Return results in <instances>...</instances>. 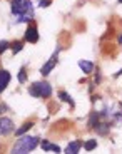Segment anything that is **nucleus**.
<instances>
[{
	"label": "nucleus",
	"instance_id": "1",
	"mask_svg": "<svg viewBox=\"0 0 122 154\" xmlns=\"http://www.w3.org/2000/svg\"><path fill=\"white\" fill-rule=\"evenodd\" d=\"M38 144V137H32V136H23V137H20L19 141L15 143V146H14V149H12V152L15 154H23V152H29V151L35 149Z\"/></svg>",
	"mask_w": 122,
	"mask_h": 154
},
{
	"label": "nucleus",
	"instance_id": "2",
	"mask_svg": "<svg viewBox=\"0 0 122 154\" xmlns=\"http://www.w3.org/2000/svg\"><path fill=\"white\" fill-rule=\"evenodd\" d=\"M29 94L34 97H50L52 96V87L49 82H35L29 87Z\"/></svg>",
	"mask_w": 122,
	"mask_h": 154
},
{
	"label": "nucleus",
	"instance_id": "3",
	"mask_svg": "<svg viewBox=\"0 0 122 154\" xmlns=\"http://www.w3.org/2000/svg\"><path fill=\"white\" fill-rule=\"evenodd\" d=\"M32 10V4L30 0H14L12 2V14L14 15H20L23 12Z\"/></svg>",
	"mask_w": 122,
	"mask_h": 154
},
{
	"label": "nucleus",
	"instance_id": "4",
	"mask_svg": "<svg viewBox=\"0 0 122 154\" xmlns=\"http://www.w3.org/2000/svg\"><path fill=\"white\" fill-rule=\"evenodd\" d=\"M15 126H14V121L8 119V117H0V134L2 136H8L10 132H14Z\"/></svg>",
	"mask_w": 122,
	"mask_h": 154
},
{
	"label": "nucleus",
	"instance_id": "5",
	"mask_svg": "<svg viewBox=\"0 0 122 154\" xmlns=\"http://www.w3.org/2000/svg\"><path fill=\"white\" fill-rule=\"evenodd\" d=\"M57 55H59V49L55 50V52H53V55L50 57V60L47 62V64L42 67V69H40V74H42V75H49L50 70H52L53 67H55V64H57Z\"/></svg>",
	"mask_w": 122,
	"mask_h": 154
},
{
	"label": "nucleus",
	"instance_id": "6",
	"mask_svg": "<svg viewBox=\"0 0 122 154\" xmlns=\"http://www.w3.org/2000/svg\"><path fill=\"white\" fill-rule=\"evenodd\" d=\"M25 40H29V42L35 44L38 40V32H37V27H34V25H30V27L27 29L25 32Z\"/></svg>",
	"mask_w": 122,
	"mask_h": 154
},
{
	"label": "nucleus",
	"instance_id": "7",
	"mask_svg": "<svg viewBox=\"0 0 122 154\" xmlns=\"http://www.w3.org/2000/svg\"><path fill=\"white\" fill-rule=\"evenodd\" d=\"M8 82H10V74L7 70H0V92L8 85Z\"/></svg>",
	"mask_w": 122,
	"mask_h": 154
},
{
	"label": "nucleus",
	"instance_id": "8",
	"mask_svg": "<svg viewBox=\"0 0 122 154\" xmlns=\"http://www.w3.org/2000/svg\"><path fill=\"white\" fill-rule=\"evenodd\" d=\"M79 67L82 69L84 74H90L92 70H94V64L89 62V60H79Z\"/></svg>",
	"mask_w": 122,
	"mask_h": 154
},
{
	"label": "nucleus",
	"instance_id": "9",
	"mask_svg": "<svg viewBox=\"0 0 122 154\" xmlns=\"http://www.w3.org/2000/svg\"><path fill=\"white\" fill-rule=\"evenodd\" d=\"M82 147V143L80 141H74V143H70L69 146H67V149H65V152H70V154H75L79 152V149Z\"/></svg>",
	"mask_w": 122,
	"mask_h": 154
},
{
	"label": "nucleus",
	"instance_id": "10",
	"mask_svg": "<svg viewBox=\"0 0 122 154\" xmlns=\"http://www.w3.org/2000/svg\"><path fill=\"white\" fill-rule=\"evenodd\" d=\"M94 129H96L99 134H102V136H105L107 132H109V124H104V122H100V124H96L94 126Z\"/></svg>",
	"mask_w": 122,
	"mask_h": 154
},
{
	"label": "nucleus",
	"instance_id": "11",
	"mask_svg": "<svg viewBox=\"0 0 122 154\" xmlns=\"http://www.w3.org/2000/svg\"><path fill=\"white\" fill-rule=\"evenodd\" d=\"M42 147L45 151H55V152H60V147H59L57 144H50V143H47V141L42 143Z\"/></svg>",
	"mask_w": 122,
	"mask_h": 154
},
{
	"label": "nucleus",
	"instance_id": "12",
	"mask_svg": "<svg viewBox=\"0 0 122 154\" xmlns=\"http://www.w3.org/2000/svg\"><path fill=\"white\" fill-rule=\"evenodd\" d=\"M32 126H34L32 122H25L22 127H20V129H17V131H15V134H17V136H22V134H25V132L29 131V129H30Z\"/></svg>",
	"mask_w": 122,
	"mask_h": 154
},
{
	"label": "nucleus",
	"instance_id": "13",
	"mask_svg": "<svg viewBox=\"0 0 122 154\" xmlns=\"http://www.w3.org/2000/svg\"><path fill=\"white\" fill-rule=\"evenodd\" d=\"M96 147H97V141H96V139H89L87 143L84 144V149L85 151H92V149H96Z\"/></svg>",
	"mask_w": 122,
	"mask_h": 154
},
{
	"label": "nucleus",
	"instance_id": "14",
	"mask_svg": "<svg viewBox=\"0 0 122 154\" xmlns=\"http://www.w3.org/2000/svg\"><path fill=\"white\" fill-rule=\"evenodd\" d=\"M59 97H60V99L64 100V102H69L70 106H74V100H72V97H70L67 92H64V91H62V92H59Z\"/></svg>",
	"mask_w": 122,
	"mask_h": 154
},
{
	"label": "nucleus",
	"instance_id": "15",
	"mask_svg": "<svg viewBox=\"0 0 122 154\" xmlns=\"http://www.w3.org/2000/svg\"><path fill=\"white\" fill-rule=\"evenodd\" d=\"M7 49H8V42H7V40H0V54L5 52Z\"/></svg>",
	"mask_w": 122,
	"mask_h": 154
},
{
	"label": "nucleus",
	"instance_id": "16",
	"mask_svg": "<svg viewBox=\"0 0 122 154\" xmlns=\"http://www.w3.org/2000/svg\"><path fill=\"white\" fill-rule=\"evenodd\" d=\"M12 50H14V54L20 52V50H22V44H20V42H15L14 45H12Z\"/></svg>",
	"mask_w": 122,
	"mask_h": 154
},
{
	"label": "nucleus",
	"instance_id": "17",
	"mask_svg": "<svg viewBox=\"0 0 122 154\" xmlns=\"http://www.w3.org/2000/svg\"><path fill=\"white\" fill-rule=\"evenodd\" d=\"M25 79H27V75H25V70H20V74H19V81L20 82H25Z\"/></svg>",
	"mask_w": 122,
	"mask_h": 154
},
{
	"label": "nucleus",
	"instance_id": "18",
	"mask_svg": "<svg viewBox=\"0 0 122 154\" xmlns=\"http://www.w3.org/2000/svg\"><path fill=\"white\" fill-rule=\"evenodd\" d=\"M38 5H40L42 8H45V7H49V5H50V0H40V2H38Z\"/></svg>",
	"mask_w": 122,
	"mask_h": 154
},
{
	"label": "nucleus",
	"instance_id": "19",
	"mask_svg": "<svg viewBox=\"0 0 122 154\" xmlns=\"http://www.w3.org/2000/svg\"><path fill=\"white\" fill-rule=\"evenodd\" d=\"M119 2H120V4H122V0H119Z\"/></svg>",
	"mask_w": 122,
	"mask_h": 154
}]
</instances>
